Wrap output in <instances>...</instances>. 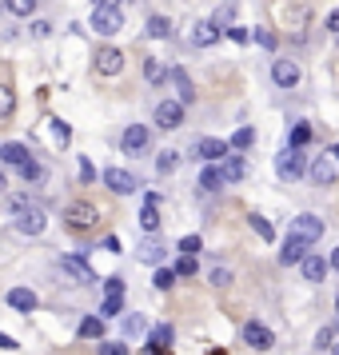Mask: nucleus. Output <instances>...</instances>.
<instances>
[{
	"instance_id": "f257e3e1",
	"label": "nucleus",
	"mask_w": 339,
	"mask_h": 355,
	"mask_svg": "<svg viewBox=\"0 0 339 355\" xmlns=\"http://www.w3.org/2000/svg\"><path fill=\"white\" fill-rule=\"evenodd\" d=\"M307 176L315 180V184H336L339 180V144H331L327 152H320L311 168H307Z\"/></svg>"
},
{
	"instance_id": "f03ea898",
	"label": "nucleus",
	"mask_w": 339,
	"mask_h": 355,
	"mask_svg": "<svg viewBox=\"0 0 339 355\" xmlns=\"http://www.w3.org/2000/svg\"><path fill=\"white\" fill-rule=\"evenodd\" d=\"M124 28V12L116 8V4H96V12H92V33L96 36H116Z\"/></svg>"
},
{
	"instance_id": "7ed1b4c3",
	"label": "nucleus",
	"mask_w": 339,
	"mask_h": 355,
	"mask_svg": "<svg viewBox=\"0 0 339 355\" xmlns=\"http://www.w3.org/2000/svg\"><path fill=\"white\" fill-rule=\"evenodd\" d=\"M307 172V160H304V152H299V148H284V152H279V156H275V176L279 180H299Z\"/></svg>"
},
{
	"instance_id": "20e7f679",
	"label": "nucleus",
	"mask_w": 339,
	"mask_h": 355,
	"mask_svg": "<svg viewBox=\"0 0 339 355\" xmlns=\"http://www.w3.org/2000/svg\"><path fill=\"white\" fill-rule=\"evenodd\" d=\"M323 232H327V224H323L320 216H295L288 224V236H295V240H304V243H320Z\"/></svg>"
},
{
	"instance_id": "39448f33",
	"label": "nucleus",
	"mask_w": 339,
	"mask_h": 355,
	"mask_svg": "<svg viewBox=\"0 0 339 355\" xmlns=\"http://www.w3.org/2000/svg\"><path fill=\"white\" fill-rule=\"evenodd\" d=\"M240 336H243V343H247L252 352H272V343H275L272 327H268V323H259V320H247Z\"/></svg>"
},
{
	"instance_id": "423d86ee",
	"label": "nucleus",
	"mask_w": 339,
	"mask_h": 355,
	"mask_svg": "<svg viewBox=\"0 0 339 355\" xmlns=\"http://www.w3.org/2000/svg\"><path fill=\"white\" fill-rule=\"evenodd\" d=\"M152 120H156V128L176 132L180 124H184V104H180V100H160L156 112H152Z\"/></svg>"
},
{
	"instance_id": "0eeeda50",
	"label": "nucleus",
	"mask_w": 339,
	"mask_h": 355,
	"mask_svg": "<svg viewBox=\"0 0 339 355\" xmlns=\"http://www.w3.org/2000/svg\"><path fill=\"white\" fill-rule=\"evenodd\" d=\"M299 76H304V72H299V64H295L291 56H275L272 60V84L275 88H295Z\"/></svg>"
},
{
	"instance_id": "6e6552de",
	"label": "nucleus",
	"mask_w": 339,
	"mask_h": 355,
	"mask_svg": "<svg viewBox=\"0 0 339 355\" xmlns=\"http://www.w3.org/2000/svg\"><path fill=\"white\" fill-rule=\"evenodd\" d=\"M104 188L108 192H116V196H132L136 188H140V180L132 176V172H124V168H104Z\"/></svg>"
},
{
	"instance_id": "1a4fd4ad",
	"label": "nucleus",
	"mask_w": 339,
	"mask_h": 355,
	"mask_svg": "<svg viewBox=\"0 0 339 355\" xmlns=\"http://www.w3.org/2000/svg\"><path fill=\"white\" fill-rule=\"evenodd\" d=\"M148 144H152V132H148L144 124H128V128H124V136H120V148H124L128 156H144Z\"/></svg>"
},
{
	"instance_id": "9d476101",
	"label": "nucleus",
	"mask_w": 339,
	"mask_h": 355,
	"mask_svg": "<svg viewBox=\"0 0 339 355\" xmlns=\"http://www.w3.org/2000/svg\"><path fill=\"white\" fill-rule=\"evenodd\" d=\"M44 227H49V216H44V208H40V204L17 211V232H24V236H40Z\"/></svg>"
},
{
	"instance_id": "9b49d317",
	"label": "nucleus",
	"mask_w": 339,
	"mask_h": 355,
	"mask_svg": "<svg viewBox=\"0 0 339 355\" xmlns=\"http://www.w3.org/2000/svg\"><path fill=\"white\" fill-rule=\"evenodd\" d=\"M64 220H68V227H76V232H88V227H96L100 211L92 208V204H68Z\"/></svg>"
},
{
	"instance_id": "f8f14e48",
	"label": "nucleus",
	"mask_w": 339,
	"mask_h": 355,
	"mask_svg": "<svg viewBox=\"0 0 339 355\" xmlns=\"http://www.w3.org/2000/svg\"><path fill=\"white\" fill-rule=\"evenodd\" d=\"M92 64H96L100 76H120V72H124V52L108 44V49L96 52V60H92Z\"/></svg>"
},
{
	"instance_id": "ddd939ff",
	"label": "nucleus",
	"mask_w": 339,
	"mask_h": 355,
	"mask_svg": "<svg viewBox=\"0 0 339 355\" xmlns=\"http://www.w3.org/2000/svg\"><path fill=\"white\" fill-rule=\"evenodd\" d=\"M140 227H144L148 236H156V232H160V196H156V192L144 196V208H140Z\"/></svg>"
},
{
	"instance_id": "4468645a",
	"label": "nucleus",
	"mask_w": 339,
	"mask_h": 355,
	"mask_svg": "<svg viewBox=\"0 0 339 355\" xmlns=\"http://www.w3.org/2000/svg\"><path fill=\"white\" fill-rule=\"evenodd\" d=\"M232 148L224 144V140H211V136H204V140H195L192 144V156H200V160H208V164H216V160H224Z\"/></svg>"
},
{
	"instance_id": "2eb2a0df",
	"label": "nucleus",
	"mask_w": 339,
	"mask_h": 355,
	"mask_svg": "<svg viewBox=\"0 0 339 355\" xmlns=\"http://www.w3.org/2000/svg\"><path fill=\"white\" fill-rule=\"evenodd\" d=\"M216 168H220V176H224V184H240V180L247 176V164H243V156H240V152H236V156L227 152L224 160H216Z\"/></svg>"
},
{
	"instance_id": "dca6fc26",
	"label": "nucleus",
	"mask_w": 339,
	"mask_h": 355,
	"mask_svg": "<svg viewBox=\"0 0 339 355\" xmlns=\"http://www.w3.org/2000/svg\"><path fill=\"white\" fill-rule=\"evenodd\" d=\"M188 40H192L195 49H211V44L220 40V24H216V20H195Z\"/></svg>"
},
{
	"instance_id": "f3484780",
	"label": "nucleus",
	"mask_w": 339,
	"mask_h": 355,
	"mask_svg": "<svg viewBox=\"0 0 339 355\" xmlns=\"http://www.w3.org/2000/svg\"><path fill=\"white\" fill-rule=\"evenodd\" d=\"M60 268H64V272L72 275L76 284H96V272H92V268H88L80 256H64V259H60Z\"/></svg>"
},
{
	"instance_id": "a211bd4d",
	"label": "nucleus",
	"mask_w": 339,
	"mask_h": 355,
	"mask_svg": "<svg viewBox=\"0 0 339 355\" xmlns=\"http://www.w3.org/2000/svg\"><path fill=\"white\" fill-rule=\"evenodd\" d=\"M299 272H304L307 284H323V275H327V259H323V256H311V252H307V256L299 259Z\"/></svg>"
},
{
	"instance_id": "6ab92c4d",
	"label": "nucleus",
	"mask_w": 339,
	"mask_h": 355,
	"mask_svg": "<svg viewBox=\"0 0 339 355\" xmlns=\"http://www.w3.org/2000/svg\"><path fill=\"white\" fill-rule=\"evenodd\" d=\"M28 160H33V156H28V148L24 144H17V140L0 144V164H8V168H24Z\"/></svg>"
},
{
	"instance_id": "aec40b11",
	"label": "nucleus",
	"mask_w": 339,
	"mask_h": 355,
	"mask_svg": "<svg viewBox=\"0 0 339 355\" xmlns=\"http://www.w3.org/2000/svg\"><path fill=\"white\" fill-rule=\"evenodd\" d=\"M168 80L176 84V96H180V104L188 108V104L195 100V88H192V80H188V72H184V68H172V72H168Z\"/></svg>"
},
{
	"instance_id": "412c9836",
	"label": "nucleus",
	"mask_w": 339,
	"mask_h": 355,
	"mask_svg": "<svg viewBox=\"0 0 339 355\" xmlns=\"http://www.w3.org/2000/svg\"><path fill=\"white\" fill-rule=\"evenodd\" d=\"M172 336H176V331H172V323H156V327H152V336H148V352H152V355L168 352V347H172Z\"/></svg>"
},
{
	"instance_id": "4be33fe9",
	"label": "nucleus",
	"mask_w": 339,
	"mask_h": 355,
	"mask_svg": "<svg viewBox=\"0 0 339 355\" xmlns=\"http://www.w3.org/2000/svg\"><path fill=\"white\" fill-rule=\"evenodd\" d=\"M307 248H311V243H304V240H295V236H288V243L279 248V263H284V268L299 263V259L307 256Z\"/></svg>"
},
{
	"instance_id": "5701e85b",
	"label": "nucleus",
	"mask_w": 339,
	"mask_h": 355,
	"mask_svg": "<svg viewBox=\"0 0 339 355\" xmlns=\"http://www.w3.org/2000/svg\"><path fill=\"white\" fill-rule=\"evenodd\" d=\"M8 307L12 311H36V295L28 288H8Z\"/></svg>"
},
{
	"instance_id": "b1692460",
	"label": "nucleus",
	"mask_w": 339,
	"mask_h": 355,
	"mask_svg": "<svg viewBox=\"0 0 339 355\" xmlns=\"http://www.w3.org/2000/svg\"><path fill=\"white\" fill-rule=\"evenodd\" d=\"M144 33L152 36V40H172V20L168 17H148Z\"/></svg>"
},
{
	"instance_id": "393cba45",
	"label": "nucleus",
	"mask_w": 339,
	"mask_h": 355,
	"mask_svg": "<svg viewBox=\"0 0 339 355\" xmlns=\"http://www.w3.org/2000/svg\"><path fill=\"white\" fill-rule=\"evenodd\" d=\"M200 188H204V192H220V188H224V176H220L216 164H208V168L200 172Z\"/></svg>"
},
{
	"instance_id": "a878e982",
	"label": "nucleus",
	"mask_w": 339,
	"mask_h": 355,
	"mask_svg": "<svg viewBox=\"0 0 339 355\" xmlns=\"http://www.w3.org/2000/svg\"><path fill=\"white\" fill-rule=\"evenodd\" d=\"M252 144H256V128H236V136L227 140V148H232V152H247Z\"/></svg>"
},
{
	"instance_id": "bb28decb",
	"label": "nucleus",
	"mask_w": 339,
	"mask_h": 355,
	"mask_svg": "<svg viewBox=\"0 0 339 355\" xmlns=\"http://www.w3.org/2000/svg\"><path fill=\"white\" fill-rule=\"evenodd\" d=\"M140 263H164V243H156V240H148V243H140Z\"/></svg>"
},
{
	"instance_id": "cd10ccee",
	"label": "nucleus",
	"mask_w": 339,
	"mask_h": 355,
	"mask_svg": "<svg viewBox=\"0 0 339 355\" xmlns=\"http://www.w3.org/2000/svg\"><path fill=\"white\" fill-rule=\"evenodd\" d=\"M80 339H104V320H100V315L80 320Z\"/></svg>"
},
{
	"instance_id": "c85d7f7f",
	"label": "nucleus",
	"mask_w": 339,
	"mask_h": 355,
	"mask_svg": "<svg viewBox=\"0 0 339 355\" xmlns=\"http://www.w3.org/2000/svg\"><path fill=\"white\" fill-rule=\"evenodd\" d=\"M144 76H148V84H156V88H160V84L168 80V68H164L160 60H152V56H148V60H144Z\"/></svg>"
},
{
	"instance_id": "c756f323",
	"label": "nucleus",
	"mask_w": 339,
	"mask_h": 355,
	"mask_svg": "<svg viewBox=\"0 0 339 355\" xmlns=\"http://www.w3.org/2000/svg\"><path fill=\"white\" fill-rule=\"evenodd\" d=\"M124 311V295H104V304H100V320H116Z\"/></svg>"
},
{
	"instance_id": "7c9ffc66",
	"label": "nucleus",
	"mask_w": 339,
	"mask_h": 355,
	"mask_svg": "<svg viewBox=\"0 0 339 355\" xmlns=\"http://www.w3.org/2000/svg\"><path fill=\"white\" fill-rule=\"evenodd\" d=\"M4 4V12H12V17H33L36 12V0H0Z\"/></svg>"
},
{
	"instance_id": "2f4dec72",
	"label": "nucleus",
	"mask_w": 339,
	"mask_h": 355,
	"mask_svg": "<svg viewBox=\"0 0 339 355\" xmlns=\"http://www.w3.org/2000/svg\"><path fill=\"white\" fill-rule=\"evenodd\" d=\"M172 272L180 275V279H188V275H195L200 272V263H195V256H188V252H180V259H176V268Z\"/></svg>"
},
{
	"instance_id": "473e14b6",
	"label": "nucleus",
	"mask_w": 339,
	"mask_h": 355,
	"mask_svg": "<svg viewBox=\"0 0 339 355\" xmlns=\"http://www.w3.org/2000/svg\"><path fill=\"white\" fill-rule=\"evenodd\" d=\"M247 224H252V232H256L259 240H275V227L268 224L263 216H256V211H252V216H247Z\"/></svg>"
},
{
	"instance_id": "72a5a7b5",
	"label": "nucleus",
	"mask_w": 339,
	"mask_h": 355,
	"mask_svg": "<svg viewBox=\"0 0 339 355\" xmlns=\"http://www.w3.org/2000/svg\"><path fill=\"white\" fill-rule=\"evenodd\" d=\"M176 168H180V152H160V156H156V172H160V176L176 172Z\"/></svg>"
},
{
	"instance_id": "f704fd0d",
	"label": "nucleus",
	"mask_w": 339,
	"mask_h": 355,
	"mask_svg": "<svg viewBox=\"0 0 339 355\" xmlns=\"http://www.w3.org/2000/svg\"><path fill=\"white\" fill-rule=\"evenodd\" d=\"M307 140H311V124H304V120H299V124H295V128H291L288 144H291V148H304Z\"/></svg>"
},
{
	"instance_id": "c9c22d12",
	"label": "nucleus",
	"mask_w": 339,
	"mask_h": 355,
	"mask_svg": "<svg viewBox=\"0 0 339 355\" xmlns=\"http://www.w3.org/2000/svg\"><path fill=\"white\" fill-rule=\"evenodd\" d=\"M152 284H156L160 291H168L172 284H176V272H172V268H160V263H156V275H152Z\"/></svg>"
},
{
	"instance_id": "e433bc0d",
	"label": "nucleus",
	"mask_w": 339,
	"mask_h": 355,
	"mask_svg": "<svg viewBox=\"0 0 339 355\" xmlns=\"http://www.w3.org/2000/svg\"><path fill=\"white\" fill-rule=\"evenodd\" d=\"M17 176H20V180H28V184H36V180L44 176V168H40L36 160H28L24 168H17Z\"/></svg>"
},
{
	"instance_id": "4c0bfd02",
	"label": "nucleus",
	"mask_w": 339,
	"mask_h": 355,
	"mask_svg": "<svg viewBox=\"0 0 339 355\" xmlns=\"http://www.w3.org/2000/svg\"><path fill=\"white\" fill-rule=\"evenodd\" d=\"M100 355H128V343H120V339H100Z\"/></svg>"
},
{
	"instance_id": "58836bf2",
	"label": "nucleus",
	"mask_w": 339,
	"mask_h": 355,
	"mask_svg": "<svg viewBox=\"0 0 339 355\" xmlns=\"http://www.w3.org/2000/svg\"><path fill=\"white\" fill-rule=\"evenodd\" d=\"M12 108H17V92L12 88H0V116H8Z\"/></svg>"
},
{
	"instance_id": "ea45409f",
	"label": "nucleus",
	"mask_w": 339,
	"mask_h": 355,
	"mask_svg": "<svg viewBox=\"0 0 339 355\" xmlns=\"http://www.w3.org/2000/svg\"><path fill=\"white\" fill-rule=\"evenodd\" d=\"M176 248H180V252H188V256H195V252L204 248V240H200V236H184V240H180Z\"/></svg>"
},
{
	"instance_id": "a19ab883",
	"label": "nucleus",
	"mask_w": 339,
	"mask_h": 355,
	"mask_svg": "<svg viewBox=\"0 0 339 355\" xmlns=\"http://www.w3.org/2000/svg\"><path fill=\"white\" fill-rule=\"evenodd\" d=\"M208 279L216 284V288H227V284H232V272H227V268H211Z\"/></svg>"
},
{
	"instance_id": "79ce46f5",
	"label": "nucleus",
	"mask_w": 339,
	"mask_h": 355,
	"mask_svg": "<svg viewBox=\"0 0 339 355\" xmlns=\"http://www.w3.org/2000/svg\"><path fill=\"white\" fill-rule=\"evenodd\" d=\"M256 44H259V49H268V52H275V33H268V28H256Z\"/></svg>"
},
{
	"instance_id": "37998d69",
	"label": "nucleus",
	"mask_w": 339,
	"mask_h": 355,
	"mask_svg": "<svg viewBox=\"0 0 339 355\" xmlns=\"http://www.w3.org/2000/svg\"><path fill=\"white\" fill-rule=\"evenodd\" d=\"M104 295H124V279H120V275L104 279Z\"/></svg>"
},
{
	"instance_id": "c03bdc74",
	"label": "nucleus",
	"mask_w": 339,
	"mask_h": 355,
	"mask_svg": "<svg viewBox=\"0 0 339 355\" xmlns=\"http://www.w3.org/2000/svg\"><path fill=\"white\" fill-rule=\"evenodd\" d=\"M331 339H336V327H320L315 331V347H331Z\"/></svg>"
},
{
	"instance_id": "a18cd8bd",
	"label": "nucleus",
	"mask_w": 339,
	"mask_h": 355,
	"mask_svg": "<svg viewBox=\"0 0 339 355\" xmlns=\"http://www.w3.org/2000/svg\"><path fill=\"white\" fill-rule=\"evenodd\" d=\"M33 36H36V40L52 36V24H49V20H33Z\"/></svg>"
},
{
	"instance_id": "49530a36",
	"label": "nucleus",
	"mask_w": 339,
	"mask_h": 355,
	"mask_svg": "<svg viewBox=\"0 0 339 355\" xmlns=\"http://www.w3.org/2000/svg\"><path fill=\"white\" fill-rule=\"evenodd\" d=\"M124 331H128V336H140V331H144V320H140V315H128Z\"/></svg>"
},
{
	"instance_id": "de8ad7c7",
	"label": "nucleus",
	"mask_w": 339,
	"mask_h": 355,
	"mask_svg": "<svg viewBox=\"0 0 339 355\" xmlns=\"http://www.w3.org/2000/svg\"><path fill=\"white\" fill-rule=\"evenodd\" d=\"M24 208H33V196H12V216L24 211Z\"/></svg>"
},
{
	"instance_id": "09e8293b",
	"label": "nucleus",
	"mask_w": 339,
	"mask_h": 355,
	"mask_svg": "<svg viewBox=\"0 0 339 355\" xmlns=\"http://www.w3.org/2000/svg\"><path fill=\"white\" fill-rule=\"evenodd\" d=\"M52 132H56V140H60V144H68V124H64V120H52Z\"/></svg>"
},
{
	"instance_id": "8fccbe9b",
	"label": "nucleus",
	"mask_w": 339,
	"mask_h": 355,
	"mask_svg": "<svg viewBox=\"0 0 339 355\" xmlns=\"http://www.w3.org/2000/svg\"><path fill=\"white\" fill-rule=\"evenodd\" d=\"M80 180H96V168H92L88 160H80Z\"/></svg>"
},
{
	"instance_id": "3c124183",
	"label": "nucleus",
	"mask_w": 339,
	"mask_h": 355,
	"mask_svg": "<svg viewBox=\"0 0 339 355\" xmlns=\"http://www.w3.org/2000/svg\"><path fill=\"white\" fill-rule=\"evenodd\" d=\"M100 248H104V252H120V240H116V236H108V240L100 243Z\"/></svg>"
},
{
	"instance_id": "603ef678",
	"label": "nucleus",
	"mask_w": 339,
	"mask_h": 355,
	"mask_svg": "<svg viewBox=\"0 0 339 355\" xmlns=\"http://www.w3.org/2000/svg\"><path fill=\"white\" fill-rule=\"evenodd\" d=\"M327 33H339V8L331 12V17H327Z\"/></svg>"
},
{
	"instance_id": "864d4df0",
	"label": "nucleus",
	"mask_w": 339,
	"mask_h": 355,
	"mask_svg": "<svg viewBox=\"0 0 339 355\" xmlns=\"http://www.w3.org/2000/svg\"><path fill=\"white\" fill-rule=\"evenodd\" d=\"M0 347H4V352H12L17 343H12V339H8V336H4V331H0Z\"/></svg>"
},
{
	"instance_id": "5fc2aeb1",
	"label": "nucleus",
	"mask_w": 339,
	"mask_h": 355,
	"mask_svg": "<svg viewBox=\"0 0 339 355\" xmlns=\"http://www.w3.org/2000/svg\"><path fill=\"white\" fill-rule=\"evenodd\" d=\"M327 268H336V272H339V248L331 252V259H327Z\"/></svg>"
},
{
	"instance_id": "6e6d98bb",
	"label": "nucleus",
	"mask_w": 339,
	"mask_h": 355,
	"mask_svg": "<svg viewBox=\"0 0 339 355\" xmlns=\"http://www.w3.org/2000/svg\"><path fill=\"white\" fill-rule=\"evenodd\" d=\"M92 4H116V8H120V4H124V0H92Z\"/></svg>"
},
{
	"instance_id": "4d7b16f0",
	"label": "nucleus",
	"mask_w": 339,
	"mask_h": 355,
	"mask_svg": "<svg viewBox=\"0 0 339 355\" xmlns=\"http://www.w3.org/2000/svg\"><path fill=\"white\" fill-rule=\"evenodd\" d=\"M331 347H336V355H339V343H331Z\"/></svg>"
},
{
	"instance_id": "13d9d810",
	"label": "nucleus",
	"mask_w": 339,
	"mask_h": 355,
	"mask_svg": "<svg viewBox=\"0 0 339 355\" xmlns=\"http://www.w3.org/2000/svg\"><path fill=\"white\" fill-rule=\"evenodd\" d=\"M0 188H4V176H0Z\"/></svg>"
},
{
	"instance_id": "bf43d9fd",
	"label": "nucleus",
	"mask_w": 339,
	"mask_h": 355,
	"mask_svg": "<svg viewBox=\"0 0 339 355\" xmlns=\"http://www.w3.org/2000/svg\"><path fill=\"white\" fill-rule=\"evenodd\" d=\"M0 12H4V4H0Z\"/></svg>"
},
{
	"instance_id": "052dcab7",
	"label": "nucleus",
	"mask_w": 339,
	"mask_h": 355,
	"mask_svg": "<svg viewBox=\"0 0 339 355\" xmlns=\"http://www.w3.org/2000/svg\"><path fill=\"white\" fill-rule=\"evenodd\" d=\"M336 304H339V300H336Z\"/></svg>"
}]
</instances>
